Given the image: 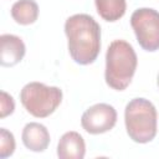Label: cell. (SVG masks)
Listing matches in <instances>:
<instances>
[{"label": "cell", "instance_id": "6da1fadb", "mask_svg": "<svg viewBox=\"0 0 159 159\" xmlns=\"http://www.w3.org/2000/svg\"><path fill=\"white\" fill-rule=\"evenodd\" d=\"M68 52L78 65L93 63L101 51V26L88 14H75L65 22Z\"/></svg>", "mask_w": 159, "mask_h": 159}, {"label": "cell", "instance_id": "7a4b0ae2", "mask_svg": "<svg viewBox=\"0 0 159 159\" xmlns=\"http://www.w3.org/2000/svg\"><path fill=\"white\" fill-rule=\"evenodd\" d=\"M137 65L133 46L124 40H114L106 52V83L116 91H124L133 80Z\"/></svg>", "mask_w": 159, "mask_h": 159}, {"label": "cell", "instance_id": "3957f363", "mask_svg": "<svg viewBox=\"0 0 159 159\" xmlns=\"http://www.w3.org/2000/svg\"><path fill=\"white\" fill-rule=\"evenodd\" d=\"M124 123L129 138L139 144L152 142L157 135L158 113L155 106L145 98H133L124 109Z\"/></svg>", "mask_w": 159, "mask_h": 159}, {"label": "cell", "instance_id": "277c9868", "mask_svg": "<svg viewBox=\"0 0 159 159\" xmlns=\"http://www.w3.org/2000/svg\"><path fill=\"white\" fill-rule=\"evenodd\" d=\"M24 108L36 118H46L52 114L62 102V91L56 86H46L41 82H30L20 92Z\"/></svg>", "mask_w": 159, "mask_h": 159}, {"label": "cell", "instance_id": "5b68a950", "mask_svg": "<svg viewBox=\"0 0 159 159\" xmlns=\"http://www.w3.org/2000/svg\"><path fill=\"white\" fill-rule=\"evenodd\" d=\"M130 25L139 46L154 52L159 50V12L152 7L137 9L130 16Z\"/></svg>", "mask_w": 159, "mask_h": 159}, {"label": "cell", "instance_id": "8992f818", "mask_svg": "<svg viewBox=\"0 0 159 159\" xmlns=\"http://www.w3.org/2000/svg\"><path fill=\"white\" fill-rule=\"evenodd\" d=\"M117 123V111L107 103H97L84 111L81 117L82 128L89 134H102Z\"/></svg>", "mask_w": 159, "mask_h": 159}, {"label": "cell", "instance_id": "52a82bcc", "mask_svg": "<svg viewBox=\"0 0 159 159\" xmlns=\"http://www.w3.org/2000/svg\"><path fill=\"white\" fill-rule=\"evenodd\" d=\"M0 62L4 67H12L17 65L19 62H21L26 52L24 41L19 36L11 34H4L0 36Z\"/></svg>", "mask_w": 159, "mask_h": 159}, {"label": "cell", "instance_id": "ba28073f", "mask_svg": "<svg viewBox=\"0 0 159 159\" xmlns=\"http://www.w3.org/2000/svg\"><path fill=\"white\" fill-rule=\"evenodd\" d=\"M22 143L31 152H43L50 144V133L47 128L37 122L27 123L22 129Z\"/></svg>", "mask_w": 159, "mask_h": 159}, {"label": "cell", "instance_id": "9c48e42d", "mask_svg": "<svg viewBox=\"0 0 159 159\" xmlns=\"http://www.w3.org/2000/svg\"><path fill=\"white\" fill-rule=\"evenodd\" d=\"M86 154V143L77 132H66L58 140L57 157L60 159H83Z\"/></svg>", "mask_w": 159, "mask_h": 159}, {"label": "cell", "instance_id": "30bf717a", "mask_svg": "<svg viewBox=\"0 0 159 159\" xmlns=\"http://www.w3.org/2000/svg\"><path fill=\"white\" fill-rule=\"evenodd\" d=\"M11 16L20 25H31L39 17V5L34 0H17L11 6Z\"/></svg>", "mask_w": 159, "mask_h": 159}, {"label": "cell", "instance_id": "8fae6325", "mask_svg": "<svg viewBox=\"0 0 159 159\" xmlns=\"http://www.w3.org/2000/svg\"><path fill=\"white\" fill-rule=\"evenodd\" d=\"M94 4L98 15L108 22L118 21L127 10L125 0H94Z\"/></svg>", "mask_w": 159, "mask_h": 159}, {"label": "cell", "instance_id": "7c38bea8", "mask_svg": "<svg viewBox=\"0 0 159 159\" xmlns=\"http://www.w3.org/2000/svg\"><path fill=\"white\" fill-rule=\"evenodd\" d=\"M15 150V138L11 132L6 128L0 129V158L5 159L12 155Z\"/></svg>", "mask_w": 159, "mask_h": 159}, {"label": "cell", "instance_id": "4fadbf2b", "mask_svg": "<svg viewBox=\"0 0 159 159\" xmlns=\"http://www.w3.org/2000/svg\"><path fill=\"white\" fill-rule=\"evenodd\" d=\"M0 96H1L0 97V117L5 118L14 112L15 102H14V98L5 91H1Z\"/></svg>", "mask_w": 159, "mask_h": 159}, {"label": "cell", "instance_id": "5bb4252c", "mask_svg": "<svg viewBox=\"0 0 159 159\" xmlns=\"http://www.w3.org/2000/svg\"><path fill=\"white\" fill-rule=\"evenodd\" d=\"M157 83H158V87H159V73H158V77H157Z\"/></svg>", "mask_w": 159, "mask_h": 159}]
</instances>
